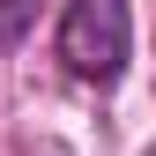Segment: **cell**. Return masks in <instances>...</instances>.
I'll return each mask as SVG.
<instances>
[{"mask_svg": "<svg viewBox=\"0 0 156 156\" xmlns=\"http://www.w3.org/2000/svg\"><path fill=\"white\" fill-rule=\"evenodd\" d=\"M134 52V15L126 0H67L60 15V60L74 82H119Z\"/></svg>", "mask_w": 156, "mask_h": 156, "instance_id": "cell-1", "label": "cell"}, {"mask_svg": "<svg viewBox=\"0 0 156 156\" xmlns=\"http://www.w3.org/2000/svg\"><path fill=\"white\" fill-rule=\"evenodd\" d=\"M30 23H37V0H0V45H23Z\"/></svg>", "mask_w": 156, "mask_h": 156, "instance_id": "cell-2", "label": "cell"}, {"mask_svg": "<svg viewBox=\"0 0 156 156\" xmlns=\"http://www.w3.org/2000/svg\"><path fill=\"white\" fill-rule=\"evenodd\" d=\"M30 156H74L67 141H52V134H45V141H30Z\"/></svg>", "mask_w": 156, "mask_h": 156, "instance_id": "cell-3", "label": "cell"}]
</instances>
